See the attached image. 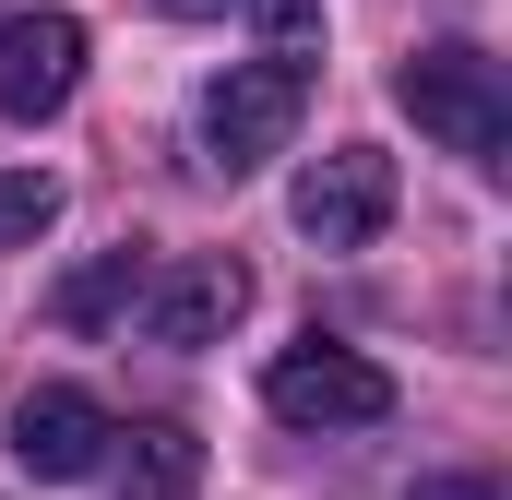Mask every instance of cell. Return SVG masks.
<instances>
[{
    "mask_svg": "<svg viewBox=\"0 0 512 500\" xmlns=\"http://www.w3.org/2000/svg\"><path fill=\"white\" fill-rule=\"evenodd\" d=\"M286 215H298V239H322V250H370L393 227V155H382V143H334V155H310L298 191H286Z\"/></svg>",
    "mask_w": 512,
    "mask_h": 500,
    "instance_id": "cell-4",
    "label": "cell"
},
{
    "mask_svg": "<svg viewBox=\"0 0 512 500\" xmlns=\"http://www.w3.org/2000/svg\"><path fill=\"white\" fill-rule=\"evenodd\" d=\"M262 405L286 417V429H382L393 417V370L382 358H358V346H286L274 370H262Z\"/></svg>",
    "mask_w": 512,
    "mask_h": 500,
    "instance_id": "cell-3",
    "label": "cell"
},
{
    "mask_svg": "<svg viewBox=\"0 0 512 500\" xmlns=\"http://www.w3.org/2000/svg\"><path fill=\"white\" fill-rule=\"evenodd\" d=\"M239 12H262L274 36H310V24H322V0H239Z\"/></svg>",
    "mask_w": 512,
    "mask_h": 500,
    "instance_id": "cell-11",
    "label": "cell"
},
{
    "mask_svg": "<svg viewBox=\"0 0 512 500\" xmlns=\"http://www.w3.org/2000/svg\"><path fill=\"white\" fill-rule=\"evenodd\" d=\"M84 84V12L36 0V12H0V120H60Z\"/></svg>",
    "mask_w": 512,
    "mask_h": 500,
    "instance_id": "cell-5",
    "label": "cell"
},
{
    "mask_svg": "<svg viewBox=\"0 0 512 500\" xmlns=\"http://www.w3.org/2000/svg\"><path fill=\"white\" fill-rule=\"evenodd\" d=\"M131 298H143V250H108V262H84V274L60 286V322H72V334H96V322H120Z\"/></svg>",
    "mask_w": 512,
    "mask_h": 500,
    "instance_id": "cell-9",
    "label": "cell"
},
{
    "mask_svg": "<svg viewBox=\"0 0 512 500\" xmlns=\"http://www.w3.org/2000/svg\"><path fill=\"white\" fill-rule=\"evenodd\" d=\"M239 310H251V274H239L227 250L143 274V334H155V346H215V334H227Z\"/></svg>",
    "mask_w": 512,
    "mask_h": 500,
    "instance_id": "cell-7",
    "label": "cell"
},
{
    "mask_svg": "<svg viewBox=\"0 0 512 500\" xmlns=\"http://www.w3.org/2000/svg\"><path fill=\"white\" fill-rule=\"evenodd\" d=\"M191 477H203V441L179 417H143L120 453V500H191Z\"/></svg>",
    "mask_w": 512,
    "mask_h": 500,
    "instance_id": "cell-8",
    "label": "cell"
},
{
    "mask_svg": "<svg viewBox=\"0 0 512 500\" xmlns=\"http://www.w3.org/2000/svg\"><path fill=\"white\" fill-rule=\"evenodd\" d=\"M393 108L429 131V143H453V155H501L512 143V96H501V60L489 48H465V36H441V48H417L405 72H393Z\"/></svg>",
    "mask_w": 512,
    "mask_h": 500,
    "instance_id": "cell-1",
    "label": "cell"
},
{
    "mask_svg": "<svg viewBox=\"0 0 512 500\" xmlns=\"http://www.w3.org/2000/svg\"><path fill=\"white\" fill-rule=\"evenodd\" d=\"M298 108H310V60H298V48L227 60V72L203 84V167H215V179H251L262 155H286Z\"/></svg>",
    "mask_w": 512,
    "mask_h": 500,
    "instance_id": "cell-2",
    "label": "cell"
},
{
    "mask_svg": "<svg viewBox=\"0 0 512 500\" xmlns=\"http://www.w3.org/2000/svg\"><path fill=\"white\" fill-rule=\"evenodd\" d=\"M405 500H501V489H489V477H417Z\"/></svg>",
    "mask_w": 512,
    "mask_h": 500,
    "instance_id": "cell-12",
    "label": "cell"
},
{
    "mask_svg": "<svg viewBox=\"0 0 512 500\" xmlns=\"http://www.w3.org/2000/svg\"><path fill=\"white\" fill-rule=\"evenodd\" d=\"M108 405L84 393V381H36L24 405H12V465L24 477H48V489H72V477H96L108 465Z\"/></svg>",
    "mask_w": 512,
    "mask_h": 500,
    "instance_id": "cell-6",
    "label": "cell"
},
{
    "mask_svg": "<svg viewBox=\"0 0 512 500\" xmlns=\"http://www.w3.org/2000/svg\"><path fill=\"white\" fill-rule=\"evenodd\" d=\"M60 227V179L48 167H0V250H36Z\"/></svg>",
    "mask_w": 512,
    "mask_h": 500,
    "instance_id": "cell-10",
    "label": "cell"
},
{
    "mask_svg": "<svg viewBox=\"0 0 512 500\" xmlns=\"http://www.w3.org/2000/svg\"><path fill=\"white\" fill-rule=\"evenodd\" d=\"M167 12H239V0H167Z\"/></svg>",
    "mask_w": 512,
    "mask_h": 500,
    "instance_id": "cell-13",
    "label": "cell"
}]
</instances>
